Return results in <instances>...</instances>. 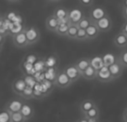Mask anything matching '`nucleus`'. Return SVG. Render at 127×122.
<instances>
[{
    "instance_id": "obj_41",
    "label": "nucleus",
    "mask_w": 127,
    "mask_h": 122,
    "mask_svg": "<svg viewBox=\"0 0 127 122\" xmlns=\"http://www.w3.org/2000/svg\"><path fill=\"white\" fill-rule=\"evenodd\" d=\"M59 1H61V0H46V2H48V3H58Z\"/></svg>"
},
{
    "instance_id": "obj_14",
    "label": "nucleus",
    "mask_w": 127,
    "mask_h": 122,
    "mask_svg": "<svg viewBox=\"0 0 127 122\" xmlns=\"http://www.w3.org/2000/svg\"><path fill=\"white\" fill-rule=\"evenodd\" d=\"M20 112H21V114L23 115V117L27 120H30L34 117V115H35V109H34L33 105H31V104L24 102L22 109H21Z\"/></svg>"
},
{
    "instance_id": "obj_39",
    "label": "nucleus",
    "mask_w": 127,
    "mask_h": 122,
    "mask_svg": "<svg viewBox=\"0 0 127 122\" xmlns=\"http://www.w3.org/2000/svg\"><path fill=\"white\" fill-rule=\"evenodd\" d=\"M77 121H78V122H90V120H89V119H88L87 118H85L84 116H82L81 118H79Z\"/></svg>"
},
{
    "instance_id": "obj_10",
    "label": "nucleus",
    "mask_w": 127,
    "mask_h": 122,
    "mask_svg": "<svg viewBox=\"0 0 127 122\" xmlns=\"http://www.w3.org/2000/svg\"><path fill=\"white\" fill-rule=\"evenodd\" d=\"M27 84L26 80L24 78H18L16 80H14L11 84V89L16 95L21 96L23 91L25 90V88L27 87Z\"/></svg>"
},
{
    "instance_id": "obj_8",
    "label": "nucleus",
    "mask_w": 127,
    "mask_h": 122,
    "mask_svg": "<svg viewBox=\"0 0 127 122\" xmlns=\"http://www.w3.org/2000/svg\"><path fill=\"white\" fill-rule=\"evenodd\" d=\"M84 16H85V14H84V12H83L82 9H78V8L69 9L68 20H69V22H70V24H77Z\"/></svg>"
},
{
    "instance_id": "obj_43",
    "label": "nucleus",
    "mask_w": 127,
    "mask_h": 122,
    "mask_svg": "<svg viewBox=\"0 0 127 122\" xmlns=\"http://www.w3.org/2000/svg\"><path fill=\"white\" fill-rule=\"evenodd\" d=\"M1 19H2V16H1V15H0V20H1Z\"/></svg>"
},
{
    "instance_id": "obj_30",
    "label": "nucleus",
    "mask_w": 127,
    "mask_h": 122,
    "mask_svg": "<svg viewBox=\"0 0 127 122\" xmlns=\"http://www.w3.org/2000/svg\"><path fill=\"white\" fill-rule=\"evenodd\" d=\"M27 120L23 117L21 112L10 114V120L9 122H27Z\"/></svg>"
},
{
    "instance_id": "obj_21",
    "label": "nucleus",
    "mask_w": 127,
    "mask_h": 122,
    "mask_svg": "<svg viewBox=\"0 0 127 122\" xmlns=\"http://www.w3.org/2000/svg\"><path fill=\"white\" fill-rule=\"evenodd\" d=\"M91 60V66L92 68H94L96 71L100 70L101 68H103L104 65V61H103V57L102 55H95V56H92L91 58H90Z\"/></svg>"
},
{
    "instance_id": "obj_29",
    "label": "nucleus",
    "mask_w": 127,
    "mask_h": 122,
    "mask_svg": "<svg viewBox=\"0 0 127 122\" xmlns=\"http://www.w3.org/2000/svg\"><path fill=\"white\" fill-rule=\"evenodd\" d=\"M91 23H92V22H91V20L90 19V17L85 15V16L80 20V22L77 24V26L79 27V28H81V29H85V30H86L87 28L91 24Z\"/></svg>"
},
{
    "instance_id": "obj_11",
    "label": "nucleus",
    "mask_w": 127,
    "mask_h": 122,
    "mask_svg": "<svg viewBox=\"0 0 127 122\" xmlns=\"http://www.w3.org/2000/svg\"><path fill=\"white\" fill-rule=\"evenodd\" d=\"M108 68H109V71H110V73L112 75L113 80H116V79H119L120 77H122L123 71H124V67L119 62L118 60L115 63L112 64L111 66H109Z\"/></svg>"
},
{
    "instance_id": "obj_12",
    "label": "nucleus",
    "mask_w": 127,
    "mask_h": 122,
    "mask_svg": "<svg viewBox=\"0 0 127 122\" xmlns=\"http://www.w3.org/2000/svg\"><path fill=\"white\" fill-rule=\"evenodd\" d=\"M113 43L118 48H122V49L127 48V36L122 31H120L114 36Z\"/></svg>"
},
{
    "instance_id": "obj_13",
    "label": "nucleus",
    "mask_w": 127,
    "mask_h": 122,
    "mask_svg": "<svg viewBox=\"0 0 127 122\" xmlns=\"http://www.w3.org/2000/svg\"><path fill=\"white\" fill-rule=\"evenodd\" d=\"M59 24V19L55 16L54 14H51L49 16H47V18L45 19V28L48 31L55 33L57 28Z\"/></svg>"
},
{
    "instance_id": "obj_22",
    "label": "nucleus",
    "mask_w": 127,
    "mask_h": 122,
    "mask_svg": "<svg viewBox=\"0 0 127 122\" xmlns=\"http://www.w3.org/2000/svg\"><path fill=\"white\" fill-rule=\"evenodd\" d=\"M103 57V61H104V66H111L113 63H115L118 58H117V55L116 54H112V53H106V54H104L102 55Z\"/></svg>"
},
{
    "instance_id": "obj_19",
    "label": "nucleus",
    "mask_w": 127,
    "mask_h": 122,
    "mask_svg": "<svg viewBox=\"0 0 127 122\" xmlns=\"http://www.w3.org/2000/svg\"><path fill=\"white\" fill-rule=\"evenodd\" d=\"M43 62L45 65V68L47 69H54L58 63H59V59L58 56L55 54H50L48 56H46L45 58L43 59Z\"/></svg>"
},
{
    "instance_id": "obj_18",
    "label": "nucleus",
    "mask_w": 127,
    "mask_h": 122,
    "mask_svg": "<svg viewBox=\"0 0 127 122\" xmlns=\"http://www.w3.org/2000/svg\"><path fill=\"white\" fill-rule=\"evenodd\" d=\"M82 116H84L89 120H98L100 118V109L98 107V105L96 104L89 112H87L85 115H82Z\"/></svg>"
},
{
    "instance_id": "obj_16",
    "label": "nucleus",
    "mask_w": 127,
    "mask_h": 122,
    "mask_svg": "<svg viewBox=\"0 0 127 122\" xmlns=\"http://www.w3.org/2000/svg\"><path fill=\"white\" fill-rule=\"evenodd\" d=\"M87 37H88V41H92L97 39V37L100 35V30L98 29L95 23H91V24L86 29Z\"/></svg>"
},
{
    "instance_id": "obj_32",
    "label": "nucleus",
    "mask_w": 127,
    "mask_h": 122,
    "mask_svg": "<svg viewBox=\"0 0 127 122\" xmlns=\"http://www.w3.org/2000/svg\"><path fill=\"white\" fill-rule=\"evenodd\" d=\"M78 3L83 8H91L94 5V0H78Z\"/></svg>"
},
{
    "instance_id": "obj_31",
    "label": "nucleus",
    "mask_w": 127,
    "mask_h": 122,
    "mask_svg": "<svg viewBox=\"0 0 127 122\" xmlns=\"http://www.w3.org/2000/svg\"><path fill=\"white\" fill-rule=\"evenodd\" d=\"M75 41H88V37H87V33H86V30H85V29H81V28L78 29Z\"/></svg>"
},
{
    "instance_id": "obj_38",
    "label": "nucleus",
    "mask_w": 127,
    "mask_h": 122,
    "mask_svg": "<svg viewBox=\"0 0 127 122\" xmlns=\"http://www.w3.org/2000/svg\"><path fill=\"white\" fill-rule=\"evenodd\" d=\"M122 118H123V122H127V107L124 109V110H123Z\"/></svg>"
},
{
    "instance_id": "obj_44",
    "label": "nucleus",
    "mask_w": 127,
    "mask_h": 122,
    "mask_svg": "<svg viewBox=\"0 0 127 122\" xmlns=\"http://www.w3.org/2000/svg\"><path fill=\"white\" fill-rule=\"evenodd\" d=\"M74 122H78V121H74Z\"/></svg>"
},
{
    "instance_id": "obj_34",
    "label": "nucleus",
    "mask_w": 127,
    "mask_h": 122,
    "mask_svg": "<svg viewBox=\"0 0 127 122\" xmlns=\"http://www.w3.org/2000/svg\"><path fill=\"white\" fill-rule=\"evenodd\" d=\"M0 34H1V35H3V36H7V35H9V31H8L7 27H6V25H5L3 18L0 20Z\"/></svg>"
},
{
    "instance_id": "obj_15",
    "label": "nucleus",
    "mask_w": 127,
    "mask_h": 122,
    "mask_svg": "<svg viewBox=\"0 0 127 122\" xmlns=\"http://www.w3.org/2000/svg\"><path fill=\"white\" fill-rule=\"evenodd\" d=\"M96 103L93 99H83L79 104V111L82 115H85L87 112H89L93 106H95Z\"/></svg>"
},
{
    "instance_id": "obj_40",
    "label": "nucleus",
    "mask_w": 127,
    "mask_h": 122,
    "mask_svg": "<svg viewBox=\"0 0 127 122\" xmlns=\"http://www.w3.org/2000/svg\"><path fill=\"white\" fill-rule=\"evenodd\" d=\"M6 1H8L9 3H19L22 0H6Z\"/></svg>"
},
{
    "instance_id": "obj_1",
    "label": "nucleus",
    "mask_w": 127,
    "mask_h": 122,
    "mask_svg": "<svg viewBox=\"0 0 127 122\" xmlns=\"http://www.w3.org/2000/svg\"><path fill=\"white\" fill-rule=\"evenodd\" d=\"M107 10L104 7L102 6H92L91 8H90L89 10V17L91 20L92 23H95L96 21L100 20L101 18L104 17L105 15H107Z\"/></svg>"
},
{
    "instance_id": "obj_42",
    "label": "nucleus",
    "mask_w": 127,
    "mask_h": 122,
    "mask_svg": "<svg viewBox=\"0 0 127 122\" xmlns=\"http://www.w3.org/2000/svg\"><path fill=\"white\" fill-rule=\"evenodd\" d=\"M5 38V36H3V35H1V34H0V45H2V42H3V41H4V39Z\"/></svg>"
},
{
    "instance_id": "obj_7",
    "label": "nucleus",
    "mask_w": 127,
    "mask_h": 122,
    "mask_svg": "<svg viewBox=\"0 0 127 122\" xmlns=\"http://www.w3.org/2000/svg\"><path fill=\"white\" fill-rule=\"evenodd\" d=\"M24 104V101L21 99H11L5 105V110L9 114L12 113H17L20 112L22 106Z\"/></svg>"
},
{
    "instance_id": "obj_27",
    "label": "nucleus",
    "mask_w": 127,
    "mask_h": 122,
    "mask_svg": "<svg viewBox=\"0 0 127 122\" xmlns=\"http://www.w3.org/2000/svg\"><path fill=\"white\" fill-rule=\"evenodd\" d=\"M117 58L119 62L124 67V69H127V48L123 49L120 54H117Z\"/></svg>"
},
{
    "instance_id": "obj_37",
    "label": "nucleus",
    "mask_w": 127,
    "mask_h": 122,
    "mask_svg": "<svg viewBox=\"0 0 127 122\" xmlns=\"http://www.w3.org/2000/svg\"><path fill=\"white\" fill-rule=\"evenodd\" d=\"M122 13H123V18H124V20L127 21V6L123 8V9H122Z\"/></svg>"
},
{
    "instance_id": "obj_20",
    "label": "nucleus",
    "mask_w": 127,
    "mask_h": 122,
    "mask_svg": "<svg viewBox=\"0 0 127 122\" xmlns=\"http://www.w3.org/2000/svg\"><path fill=\"white\" fill-rule=\"evenodd\" d=\"M96 74H97V71L94 68H92L91 66H90L81 73V78L85 79V80H89V81L94 80V79H96Z\"/></svg>"
},
{
    "instance_id": "obj_9",
    "label": "nucleus",
    "mask_w": 127,
    "mask_h": 122,
    "mask_svg": "<svg viewBox=\"0 0 127 122\" xmlns=\"http://www.w3.org/2000/svg\"><path fill=\"white\" fill-rule=\"evenodd\" d=\"M63 71L67 74V76L70 78L72 83H74V82H76L77 80H79L81 78V73L74 66V64H70L68 66H66L63 69Z\"/></svg>"
},
{
    "instance_id": "obj_33",
    "label": "nucleus",
    "mask_w": 127,
    "mask_h": 122,
    "mask_svg": "<svg viewBox=\"0 0 127 122\" xmlns=\"http://www.w3.org/2000/svg\"><path fill=\"white\" fill-rule=\"evenodd\" d=\"M10 120V114L6 110L0 113V122H9Z\"/></svg>"
},
{
    "instance_id": "obj_4",
    "label": "nucleus",
    "mask_w": 127,
    "mask_h": 122,
    "mask_svg": "<svg viewBox=\"0 0 127 122\" xmlns=\"http://www.w3.org/2000/svg\"><path fill=\"white\" fill-rule=\"evenodd\" d=\"M95 24L97 25L98 29L100 30V32H103V33H107L109 32L112 27H113V22H112V19L109 16L108 14L105 15L104 17L101 18L100 20L96 21Z\"/></svg>"
},
{
    "instance_id": "obj_25",
    "label": "nucleus",
    "mask_w": 127,
    "mask_h": 122,
    "mask_svg": "<svg viewBox=\"0 0 127 122\" xmlns=\"http://www.w3.org/2000/svg\"><path fill=\"white\" fill-rule=\"evenodd\" d=\"M78 29H79V27L77 26V24H71L68 28L67 34H66L67 39H69V40H75V39H76V35H77V32H78Z\"/></svg>"
},
{
    "instance_id": "obj_6",
    "label": "nucleus",
    "mask_w": 127,
    "mask_h": 122,
    "mask_svg": "<svg viewBox=\"0 0 127 122\" xmlns=\"http://www.w3.org/2000/svg\"><path fill=\"white\" fill-rule=\"evenodd\" d=\"M96 79L101 83H104V84H107V83L114 81L107 66H104L103 68H101L100 70L97 71Z\"/></svg>"
},
{
    "instance_id": "obj_2",
    "label": "nucleus",
    "mask_w": 127,
    "mask_h": 122,
    "mask_svg": "<svg viewBox=\"0 0 127 122\" xmlns=\"http://www.w3.org/2000/svg\"><path fill=\"white\" fill-rule=\"evenodd\" d=\"M26 35H27L28 46H31L37 43L41 39V32L39 30V28H37L34 25L26 27Z\"/></svg>"
},
{
    "instance_id": "obj_24",
    "label": "nucleus",
    "mask_w": 127,
    "mask_h": 122,
    "mask_svg": "<svg viewBox=\"0 0 127 122\" xmlns=\"http://www.w3.org/2000/svg\"><path fill=\"white\" fill-rule=\"evenodd\" d=\"M25 26L22 25V24L20 23H10L9 24V35L10 36H14V35H16V34H18L20 32L23 30Z\"/></svg>"
},
{
    "instance_id": "obj_26",
    "label": "nucleus",
    "mask_w": 127,
    "mask_h": 122,
    "mask_svg": "<svg viewBox=\"0 0 127 122\" xmlns=\"http://www.w3.org/2000/svg\"><path fill=\"white\" fill-rule=\"evenodd\" d=\"M70 23H66V24H59L57 30H56V34L59 35V36L61 37H66V34H67V31H68V28L70 26Z\"/></svg>"
},
{
    "instance_id": "obj_17",
    "label": "nucleus",
    "mask_w": 127,
    "mask_h": 122,
    "mask_svg": "<svg viewBox=\"0 0 127 122\" xmlns=\"http://www.w3.org/2000/svg\"><path fill=\"white\" fill-rule=\"evenodd\" d=\"M73 64L78 69V71L82 73L85 70H87L91 66V60H90L89 57H80L77 60H75Z\"/></svg>"
},
{
    "instance_id": "obj_5",
    "label": "nucleus",
    "mask_w": 127,
    "mask_h": 122,
    "mask_svg": "<svg viewBox=\"0 0 127 122\" xmlns=\"http://www.w3.org/2000/svg\"><path fill=\"white\" fill-rule=\"evenodd\" d=\"M12 43L14 47L19 48V49H23L28 46L27 35H26V27L20 33L12 36Z\"/></svg>"
},
{
    "instance_id": "obj_3",
    "label": "nucleus",
    "mask_w": 127,
    "mask_h": 122,
    "mask_svg": "<svg viewBox=\"0 0 127 122\" xmlns=\"http://www.w3.org/2000/svg\"><path fill=\"white\" fill-rule=\"evenodd\" d=\"M73 83L70 80V78L67 76V74L65 73L63 70L59 71L56 74V78L54 80V85L57 86L59 88H67L71 86Z\"/></svg>"
},
{
    "instance_id": "obj_23",
    "label": "nucleus",
    "mask_w": 127,
    "mask_h": 122,
    "mask_svg": "<svg viewBox=\"0 0 127 122\" xmlns=\"http://www.w3.org/2000/svg\"><path fill=\"white\" fill-rule=\"evenodd\" d=\"M68 11L69 9H66V8H63V7H59V8L55 9L53 14L59 20H63V19L68 18Z\"/></svg>"
},
{
    "instance_id": "obj_35",
    "label": "nucleus",
    "mask_w": 127,
    "mask_h": 122,
    "mask_svg": "<svg viewBox=\"0 0 127 122\" xmlns=\"http://www.w3.org/2000/svg\"><path fill=\"white\" fill-rule=\"evenodd\" d=\"M37 60H38V57H37L35 54H29V55H27V57L25 58V62H27V63H29V64H35L37 62Z\"/></svg>"
},
{
    "instance_id": "obj_36",
    "label": "nucleus",
    "mask_w": 127,
    "mask_h": 122,
    "mask_svg": "<svg viewBox=\"0 0 127 122\" xmlns=\"http://www.w3.org/2000/svg\"><path fill=\"white\" fill-rule=\"evenodd\" d=\"M121 31L123 32V33H124V34L127 36V21H125V22L123 24L122 28H121Z\"/></svg>"
},
{
    "instance_id": "obj_28",
    "label": "nucleus",
    "mask_w": 127,
    "mask_h": 122,
    "mask_svg": "<svg viewBox=\"0 0 127 122\" xmlns=\"http://www.w3.org/2000/svg\"><path fill=\"white\" fill-rule=\"evenodd\" d=\"M21 97L23 99H31L34 98V90H33V87L30 86H27V87L25 88V90L23 91Z\"/></svg>"
}]
</instances>
